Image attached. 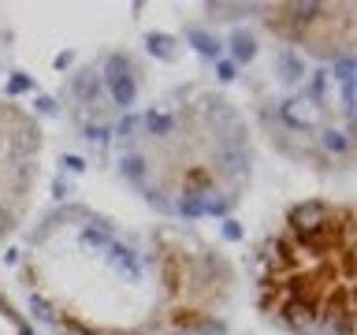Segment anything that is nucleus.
I'll list each match as a JSON object with an SVG mask.
<instances>
[{
  "instance_id": "nucleus-1",
  "label": "nucleus",
  "mask_w": 357,
  "mask_h": 335,
  "mask_svg": "<svg viewBox=\"0 0 357 335\" xmlns=\"http://www.w3.org/2000/svg\"><path fill=\"white\" fill-rule=\"evenodd\" d=\"M108 94L112 100L123 108V112H130V105L138 100V82H134V75H130V60L123 52H112L108 56Z\"/></svg>"
},
{
  "instance_id": "nucleus-2",
  "label": "nucleus",
  "mask_w": 357,
  "mask_h": 335,
  "mask_svg": "<svg viewBox=\"0 0 357 335\" xmlns=\"http://www.w3.org/2000/svg\"><path fill=\"white\" fill-rule=\"evenodd\" d=\"M335 209L339 205H331V201H320V198H312V201H301V205L290 209V216H287V231H294V234H317L324 223H328L335 216Z\"/></svg>"
},
{
  "instance_id": "nucleus-3",
  "label": "nucleus",
  "mask_w": 357,
  "mask_h": 335,
  "mask_svg": "<svg viewBox=\"0 0 357 335\" xmlns=\"http://www.w3.org/2000/svg\"><path fill=\"white\" fill-rule=\"evenodd\" d=\"M71 94L82 100V105H97V97L105 94V82H100L97 71H78L71 78Z\"/></svg>"
},
{
  "instance_id": "nucleus-4",
  "label": "nucleus",
  "mask_w": 357,
  "mask_h": 335,
  "mask_svg": "<svg viewBox=\"0 0 357 335\" xmlns=\"http://www.w3.org/2000/svg\"><path fill=\"white\" fill-rule=\"evenodd\" d=\"M142 131L149 134V138H172L175 134V116L164 108H149L142 116Z\"/></svg>"
},
{
  "instance_id": "nucleus-5",
  "label": "nucleus",
  "mask_w": 357,
  "mask_h": 335,
  "mask_svg": "<svg viewBox=\"0 0 357 335\" xmlns=\"http://www.w3.org/2000/svg\"><path fill=\"white\" fill-rule=\"evenodd\" d=\"M275 67H279V78H283V82H301V78H305V60H301L294 49L279 52L275 56Z\"/></svg>"
},
{
  "instance_id": "nucleus-6",
  "label": "nucleus",
  "mask_w": 357,
  "mask_h": 335,
  "mask_svg": "<svg viewBox=\"0 0 357 335\" xmlns=\"http://www.w3.org/2000/svg\"><path fill=\"white\" fill-rule=\"evenodd\" d=\"M320 145H324L331 156H350V153H354V134H350V131L328 127V131H320Z\"/></svg>"
},
{
  "instance_id": "nucleus-7",
  "label": "nucleus",
  "mask_w": 357,
  "mask_h": 335,
  "mask_svg": "<svg viewBox=\"0 0 357 335\" xmlns=\"http://www.w3.org/2000/svg\"><path fill=\"white\" fill-rule=\"evenodd\" d=\"M186 38H190V45L205 56V60H220V52H223V45L216 41V34H208V30H201V27H190L186 30Z\"/></svg>"
},
{
  "instance_id": "nucleus-8",
  "label": "nucleus",
  "mask_w": 357,
  "mask_h": 335,
  "mask_svg": "<svg viewBox=\"0 0 357 335\" xmlns=\"http://www.w3.org/2000/svg\"><path fill=\"white\" fill-rule=\"evenodd\" d=\"M257 56V41H253V34H245V30H234L231 34V64L238 67V64H250Z\"/></svg>"
},
{
  "instance_id": "nucleus-9",
  "label": "nucleus",
  "mask_w": 357,
  "mask_h": 335,
  "mask_svg": "<svg viewBox=\"0 0 357 335\" xmlns=\"http://www.w3.org/2000/svg\"><path fill=\"white\" fill-rule=\"evenodd\" d=\"M119 175H123V179H130V183H142V179L149 175V164H145V156H142V153L127 149V153L119 156Z\"/></svg>"
},
{
  "instance_id": "nucleus-10",
  "label": "nucleus",
  "mask_w": 357,
  "mask_h": 335,
  "mask_svg": "<svg viewBox=\"0 0 357 335\" xmlns=\"http://www.w3.org/2000/svg\"><path fill=\"white\" fill-rule=\"evenodd\" d=\"M145 49H149V56H156V60H164V64L175 60V38L172 34H149V38H145Z\"/></svg>"
},
{
  "instance_id": "nucleus-11",
  "label": "nucleus",
  "mask_w": 357,
  "mask_h": 335,
  "mask_svg": "<svg viewBox=\"0 0 357 335\" xmlns=\"http://www.w3.org/2000/svg\"><path fill=\"white\" fill-rule=\"evenodd\" d=\"M82 239L93 246V250H108V246H112V228L105 220H89L82 228Z\"/></svg>"
},
{
  "instance_id": "nucleus-12",
  "label": "nucleus",
  "mask_w": 357,
  "mask_h": 335,
  "mask_svg": "<svg viewBox=\"0 0 357 335\" xmlns=\"http://www.w3.org/2000/svg\"><path fill=\"white\" fill-rule=\"evenodd\" d=\"M331 78L335 82H354V52H342V56H335L331 60Z\"/></svg>"
},
{
  "instance_id": "nucleus-13",
  "label": "nucleus",
  "mask_w": 357,
  "mask_h": 335,
  "mask_svg": "<svg viewBox=\"0 0 357 335\" xmlns=\"http://www.w3.org/2000/svg\"><path fill=\"white\" fill-rule=\"evenodd\" d=\"M324 82H328V71H312V78H309V86L301 89V97H309L312 105L320 108V100H324Z\"/></svg>"
},
{
  "instance_id": "nucleus-14",
  "label": "nucleus",
  "mask_w": 357,
  "mask_h": 335,
  "mask_svg": "<svg viewBox=\"0 0 357 335\" xmlns=\"http://www.w3.org/2000/svg\"><path fill=\"white\" fill-rule=\"evenodd\" d=\"M138 127H142V116H134V112H123L119 123H116V134H119V138H134V134H138Z\"/></svg>"
},
{
  "instance_id": "nucleus-15",
  "label": "nucleus",
  "mask_w": 357,
  "mask_h": 335,
  "mask_svg": "<svg viewBox=\"0 0 357 335\" xmlns=\"http://www.w3.org/2000/svg\"><path fill=\"white\" fill-rule=\"evenodd\" d=\"M26 89H33V78L30 75H11L8 86H4V94L8 97H19V94H26Z\"/></svg>"
},
{
  "instance_id": "nucleus-16",
  "label": "nucleus",
  "mask_w": 357,
  "mask_h": 335,
  "mask_svg": "<svg viewBox=\"0 0 357 335\" xmlns=\"http://www.w3.org/2000/svg\"><path fill=\"white\" fill-rule=\"evenodd\" d=\"M223 239H227V242H242V223L238 220H223Z\"/></svg>"
},
{
  "instance_id": "nucleus-17",
  "label": "nucleus",
  "mask_w": 357,
  "mask_h": 335,
  "mask_svg": "<svg viewBox=\"0 0 357 335\" xmlns=\"http://www.w3.org/2000/svg\"><path fill=\"white\" fill-rule=\"evenodd\" d=\"M234 75H238V67H234L231 60H216V78L220 82H231Z\"/></svg>"
},
{
  "instance_id": "nucleus-18",
  "label": "nucleus",
  "mask_w": 357,
  "mask_h": 335,
  "mask_svg": "<svg viewBox=\"0 0 357 335\" xmlns=\"http://www.w3.org/2000/svg\"><path fill=\"white\" fill-rule=\"evenodd\" d=\"M82 134H86V142H105V138H108V127H100V123H89Z\"/></svg>"
},
{
  "instance_id": "nucleus-19",
  "label": "nucleus",
  "mask_w": 357,
  "mask_h": 335,
  "mask_svg": "<svg viewBox=\"0 0 357 335\" xmlns=\"http://www.w3.org/2000/svg\"><path fill=\"white\" fill-rule=\"evenodd\" d=\"M63 168H67V172H71V175H78V172H86V161H82V156H63V161H60Z\"/></svg>"
},
{
  "instance_id": "nucleus-20",
  "label": "nucleus",
  "mask_w": 357,
  "mask_h": 335,
  "mask_svg": "<svg viewBox=\"0 0 357 335\" xmlns=\"http://www.w3.org/2000/svg\"><path fill=\"white\" fill-rule=\"evenodd\" d=\"M33 108H38L41 116H56V112H60V108H56V100H52V97H38V100H33Z\"/></svg>"
},
{
  "instance_id": "nucleus-21",
  "label": "nucleus",
  "mask_w": 357,
  "mask_h": 335,
  "mask_svg": "<svg viewBox=\"0 0 357 335\" xmlns=\"http://www.w3.org/2000/svg\"><path fill=\"white\" fill-rule=\"evenodd\" d=\"M52 194H56V198H67L71 190H67V183H63V179H56V183H52Z\"/></svg>"
},
{
  "instance_id": "nucleus-22",
  "label": "nucleus",
  "mask_w": 357,
  "mask_h": 335,
  "mask_svg": "<svg viewBox=\"0 0 357 335\" xmlns=\"http://www.w3.org/2000/svg\"><path fill=\"white\" fill-rule=\"evenodd\" d=\"M67 64H71V52H60V56H56V71H63Z\"/></svg>"
}]
</instances>
